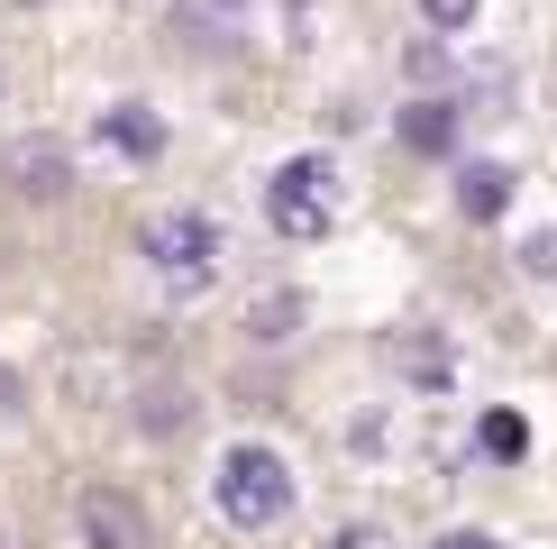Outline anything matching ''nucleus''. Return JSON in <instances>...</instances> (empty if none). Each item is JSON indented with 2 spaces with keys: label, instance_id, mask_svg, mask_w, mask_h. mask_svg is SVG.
I'll return each instance as SVG.
<instances>
[{
  "label": "nucleus",
  "instance_id": "f257e3e1",
  "mask_svg": "<svg viewBox=\"0 0 557 549\" xmlns=\"http://www.w3.org/2000/svg\"><path fill=\"white\" fill-rule=\"evenodd\" d=\"M137 257H147V274L165 293H211L220 284V257H228V239H220V220L211 211H156L147 229H137Z\"/></svg>",
  "mask_w": 557,
  "mask_h": 549
},
{
  "label": "nucleus",
  "instance_id": "f03ea898",
  "mask_svg": "<svg viewBox=\"0 0 557 549\" xmlns=\"http://www.w3.org/2000/svg\"><path fill=\"white\" fill-rule=\"evenodd\" d=\"M211 503L238 532H274V522L293 513V467H284V449H265V440H238V449H220V476H211Z\"/></svg>",
  "mask_w": 557,
  "mask_h": 549
},
{
  "label": "nucleus",
  "instance_id": "7ed1b4c3",
  "mask_svg": "<svg viewBox=\"0 0 557 549\" xmlns=\"http://www.w3.org/2000/svg\"><path fill=\"white\" fill-rule=\"evenodd\" d=\"M265 220L284 229V239H330V220H338V166H330V156H284V166L265 174Z\"/></svg>",
  "mask_w": 557,
  "mask_h": 549
},
{
  "label": "nucleus",
  "instance_id": "20e7f679",
  "mask_svg": "<svg viewBox=\"0 0 557 549\" xmlns=\"http://www.w3.org/2000/svg\"><path fill=\"white\" fill-rule=\"evenodd\" d=\"M74 522H83V549H156L147 503H137V495H120V486H83Z\"/></svg>",
  "mask_w": 557,
  "mask_h": 549
},
{
  "label": "nucleus",
  "instance_id": "39448f33",
  "mask_svg": "<svg viewBox=\"0 0 557 549\" xmlns=\"http://www.w3.org/2000/svg\"><path fill=\"white\" fill-rule=\"evenodd\" d=\"M10 183L28 202H64V193H74V156H64V137H18V147H10Z\"/></svg>",
  "mask_w": 557,
  "mask_h": 549
},
{
  "label": "nucleus",
  "instance_id": "423d86ee",
  "mask_svg": "<svg viewBox=\"0 0 557 549\" xmlns=\"http://www.w3.org/2000/svg\"><path fill=\"white\" fill-rule=\"evenodd\" d=\"M101 147H120L128 166H156V156H165V120H156L147 101H110L101 110Z\"/></svg>",
  "mask_w": 557,
  "mask_h": 549
},
{
  "label": "nucleus",
  "instance_id": "0eeeda50",
  "mask_svg": "<svg viewBox=\"0 0 557 549\" xmlns=\"http://www.w3.org/2000/svg\"><path fill=\"white\" fill-rule=\"evenodd\" d=\"M512 166H494V156H475V166L467 174H457V211H467V220H503V211H512Z\"/></svg>",
  "mask_w": 557,
  "mask_h": 549
},
{
  "label": "nucleus",
  "instance_id": "6e6552de",
  "mask_svg": "<svg viewBox=\"0 0 557 549\" xmlns=\"http://www.w3.org/2000/svg\"><path fill=\"white\" fill-rule=\"evenodd\" d=\"M403 147H411V156H448V147H457V110H448V101H411V110H403Z\"/></svg>",
  "mask_w": 557,
  "mask_h": 549
},
{
  "label": "nucleus",
  "instance_id": "1a4fd4ad",
  "mask_svg": "<svg viewBox=\"0 0 557 549\" xmlns=\"http://www.w3.org/2000/svg\"><path fill=\"white\" fill-rule=\"evenodd\" d=\"M301 312H311L301 293H265V303L247 312V339H265V349H284V339L301 330Z\"/></svg>",
  "mask_w": 557,
  "mask_h": 549
},
{
  "label": "nucleus",
  "instance_id": "9d476101",
  "mask_svg": "<svg viewBox=\"0 0 557 549\" xmlns=\"http://www.w3.org/2000/svg\"><path fill=\"white\" fill-rule=\"evenodd\" d=\"M521 274L557 284V229H530V239H521Z\"/></svg>",
  "mask_w": 557,
  "mask_h": 549
},
{
  "label": "nucleus",
  "instance_id": "9b49d317",
  "mask_svg": "<svg viewBox=\"0 0 557 549\" xmlns=\"http://www.w3.org/2000/svg\"><path fill=\"white\" fill-rule=\"evenodd\" d=\"M475 10H484V0H421V19H430L438 37H457V28H475Z\"/></svg>",
  "mask_w": 557,
  "mask_h": 549
},
{
  "label": "nucleus",
  "instance_id": "f8f14e48",
  "mask_svg": "<svg viewBox=\"0 0 557 549\" xmlns=\"http://www.w3.org/2000/svg\"><path fill=\"white\" fill-rule=\"evenodd\" d=\"M484 449H494V457H521V449H530V430L512 422V412H484Z\"/></svg>",
  "mask_w": 557,
  "mask_h": 549
},
{
  "label": "nucleus",
  "instance_id": "ddd939ff",
  "mask_svg": "<svg viewBox=\"0 0 557 549\" xmlns=\"http://www.w3.org/2000/svg\"><path fill=\"white\" fill-rule=\"evenodd\" d=\"M438 549H494V540H484V532H448V540H438Z\"/></svg>",
  "mask_w": 557,
  "mask_h": 549
},
{
  "label": "nucleus",
  "instance_id": "4468645a",
  "mask_svg": "<svg viewBox=\"0 0 557 549\" xmlns=\"http://www.w3.org/2000/svg\"><path fill=\"white\" fill-rule=\"evenodd\" d=\"M0 549H10V540H0Z\"/></svg>",
  "mask_w": 557,
  "mask_h": 549
}]
</instances>
